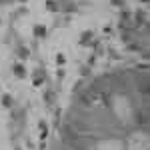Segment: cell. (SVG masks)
Wrapping results in <instances>:
<instances>
[{
  "label": "cell",
  "instance_id": "6da1fadb",
  "mask_svg": "<svg viewBox=\"0 0 150 150\" xmlns=\"http://www.w3.org/2000/svg\"><path fill=\"white\" fill-rule=\"evenodd\" d=\"M14 70H16V74H18V76H24V70H22V66H14Z\"/></svg>",
  "mask_w": 150,
  "mask_h": 150
}]
</instances>
